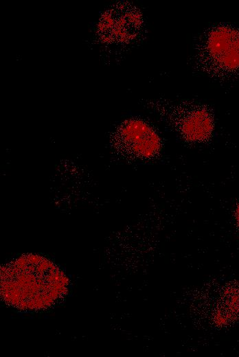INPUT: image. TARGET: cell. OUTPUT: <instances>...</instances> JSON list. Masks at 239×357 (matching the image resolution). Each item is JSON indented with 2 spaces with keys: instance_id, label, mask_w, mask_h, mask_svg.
I'll list each match as a JSON object with an SVG mask.
<instances>
[{
  "instance_id": "obj_6",
  "label": "cell",
  "mask_w": 239,
  "mask_h": 357,
  "mask_svg": "<svg viewBox=\"0 0 239 357\" xmlns=\"http://www.w3.org/2000/svg\"><path fill=\"white\" fill-rule=\"evenodd\" d=\"M239 319V284L227 283L220 290L212 312L216 327H226Z\"/></svg>"
},
{
  "instance_id": "obj_3",
  "label": "cell",
  "mask_w": 239,
  "mask_h": 357,
  "mask_svg": "<svg viewBox=\"0 0 239 357\" xmlns=\"http://www.w3.org/2000/svg\"><path fill=\"white\" fill-rule=\"evenodd\" d=\"M156 108L169 126L187 142L203 143L212 135L214 116L210 109L203 104L159 102Z\"/></svg>"
},
{
  "instance_id": "obj_7",
  "label": "cell",
  "mask_w": 239,
  "mask_h": 357,
  "mask_svg": "<svg viewBox=\"0 0 239 357\" xmlns=\"http://www.w3.org/2000/svg\"><path fill=\"white\" fill-rule=\"evenodd\" d=\"M235 220L236 222V225L238 228L239 229V203L237 205L236 209H235Z\"/></svg>"
},
{
  "instance_id": "obj_2",
  "label": "cell",
  "mask_w": 239,
  "mask_h": 357,
  "mask_svg": "<svg viewBox=\"0 0 239 357\" xmlns=\"http://www.w3.org/2000/svg\"><path fill=\"white\" fill-rule=\"evenodd\" d=\"M196 62L203 72L223 77L239 71V30L216 25L203 32L196 47Z\"/></svg>"
},
{
  "instance_id": "obj_4",
  "label": "cell",
  "mask_w": 239,
  "mask_h": 357,
  "mask_svg": "<svg viewBox=\"0 0 239 357\" xmlns=\"http://www.w3.org/2000/svg\"><path fill=\"white\" fill-rule=\"evenodd\" d=\"M115 147L122 152L137 158L157 156L162 143L157 132L146 122L130 119L122 122L114 135Z\"/></svg>"
},
{
  "instance_id": "obj_5",
  "label": "cell",
  "mask_w": 239,
  "mask_h": 357,
  "mask_svg": "<svg viewBox=\"0 0 239 357\" xmlns=\"http://www.w3.org/2000/svg\"><path fill=\"white\" fill-rule=\"evenodd\" d=\"M142 17L137 9L121 3L112 8L102 22L103 36L110 43H128L140 32Z\"/></svg>"
},
{
  "instance_id": "obj_1",
  "label": "cell",
  "mask_w": 239,
  "mask_h": 357,
  "mask_svg": "<svg viewBox=\"0 0 239 357\" xmlns=\"http://www.w3.org/2000/svg\"><path fill=\"white\" fill-rule=\"evenodd\" d=\"M68 280L51 261L37 255H23L1 270V294L9 305L25 310L52 306L64 297Z\"/></svg>"
}]
</instances>
